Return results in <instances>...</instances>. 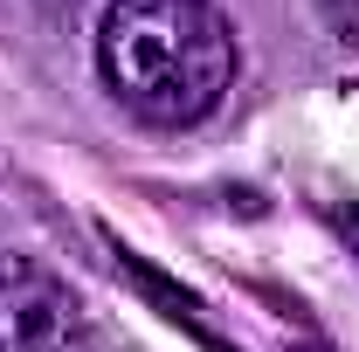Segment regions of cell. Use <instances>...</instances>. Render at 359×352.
<instances>
[{
    "label": "cell",
    "instance_id": "4",
    "mask_svg": "<svg viewBox=\"0 0 359 352\" xmlns=\"http://www.w3.org/2000/svg\"><path fill=\"white\" fill-rule=\"evenodd\" d=\"M318 14H325V28L346 48H359V0H318Z\"/></svg>",
    "mask_w": 359,
    "mask_h": 352
},
{
    "label": "cell",
    "instance_id": "1",
    "mask_svg": "<svg viewBox=\"0 0 359 352\" xmlns=\"http://www.w3.org/2000/svg\"><path fill=\"white\" fill-rule=\"evenodd\" d=\"M97 69L145 125H201L235 83V28L215 0H111L97 21Z\"/></svg>",
    "mask_w": 359,
    "mask_h": 352
},
{
    "label": "cell",
    "instance_id": "3",
    "mask_svg": "<svg viewBox=\"0 0 359 352\" xmlns=\"http://www.w3.org/2000/svg\"><path fill=\"white\" fill-rule=\"evenodd\" d=\"M118 276H125V283H138V290H145L152 304L166 311L173 325H187V332H194V339H201V346H208V352H235V346H228V339H222V332H215V325L201 318V304H194L187 290H173V283H166L159 269H145V263H138V256H132V249H118Z\"/></svg>",
    "mask_w": 359,
    "mask_h": 352
},
{
    "label": "cell",
    "instance_id": "2",
    "mask_svg": "<svg viewBox=\"0 0 359 352\" xmlns=\"http://www.w3.org/2000/svg\"><path fill=\"white\" fill-rule=\"evenodd\" d=\"M0 352H90L83 297L35 256L0 249Z\"/></svg>",
    "mask_w": 359,
    "mask_h": 352
},
{
    "label": "cell",
    "instance_id": "5",
    "mask_svg": "<svg viewBox=\"0 0 359 352\" xmlns=\"http://www.w3.org/2000/svg\"><path fill=\"white\" fill-rule=\"evenodd\" d=\"M325 221L353 242V256H359V208H353V201H332V208H325Z\"/></svg>",
    "mask_w": 359,
    "mask_h": 352
}]
</instances>
